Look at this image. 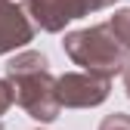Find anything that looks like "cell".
I'll return each mask as SVG.
<instances>
[{
	"label": "cell",
	"mask_w": 130,
	"mask_h": 130,
	"mask_svg": "<svg viewBox=\"0 0 130 130\" xmlns=\"http://www.w3.org/2000/svg\"><path fill=\"white\" fill-rule=\"evenodd\" d=\"M6 80L12 84L15 105L25 108L28 118H34L40 124H53L62 111L59 90L50 71V59L37 50H22L6 62Z\"/></svg>",
	"instance_id": "cell-1"
},
{
	"label": "cell",
	"mask_w": 130,
	"mask_h": 130,
	"mask_svg": "<svg viewBox=\"0 0 130 130\" xmlns=\"http://www.w3.org/2000/svg\"><path fill=\"white\" fill-rule=\"evenodd\" d=\"M62 108H96L108 99L111 77L93 74V71H65L56 80Z\"/></svg>",
	"instance_id": "cell-4"
},
{
	"label": "cell",
	"mask_w": 130,
	"mask_h": 130,
	"mask_svg": "<svg viewBox=\"0 0 130 130\" xmlns=\"http://www.w3.org/2000/svg\"><path fill=\"white\" fill-rule=\"evenodd\" d=\"M99 130H130V115L115 111V115H105L99 121Z\"/></svg>",
	"instance_id": "cell-7"
},
{
	"label": "cell",
	"mask_w": 130,
	"mask_h": 130,
	"mask_svg": "<svg viewBox=\"0 0 130 130\" xmlns=\"http://www.w3.org/2000/svg\"><path fill=\"white\" fill-rule=\"evenodd\" d=\"M121 77H124V90H127V96H130V59H127V65H124Z\"/></svg>",
	"instance_id": "cell-9"
},
{
	"label": "cell",
	"mask_w": 130,
	"mask_h": 130,
	"mask_svg": "<svg viewBox=\"0 0 130 130\" xmlns=\"http://www.w3.org/2000/svg\"><path fill=\"white\" fill-rule=\"evenodd\" d=\"M62 50L74 65H80L84 71L93 74H105V77H115L124 71L127 65V50L115 40L111 28L102 25H93V28H80V31H68L62 40Z\"/></svg>",
	"instance_id": "cell-2"
},
{
	"label": "cell",
	"mask_w": 130,
	"mask_h": 130,
	"mask_svg": "<svg viewBox=\"0 0 130 130\" xmlns=\"http://www.w3.org/2000/svg\"><path fill=\"white\" fill-rule=\"evenodd\" d=\"M15 102V93H12V84L6 77H0V118L9 111V105Z\"/></svg>",
	"instance_id": "cell-8"
},
{
	"label": "cell",
	"mask_w": 130,
	"mask_h": 130,
	"mask_svg": "<svg viewBox=\"0 0 130 130\" xmlns=\"http://www.w3.org/2000/svg\"><path fill=\"white\" fill-rule=\"evenodd\" d=\"M105 6H108V0H25L28 19L40 31H50V34H59L68 22L99 12Z\"/></svg>",
	"instance_id": "cell-3"
},
{
	"label": "cell",
	"mask_w": 130,
	"mask_h": 130,
	"mask_svg": "<svg viewBox=\"0 0 130 130\" xmlns=\"http://www.w3.org/2000/svg\"><path fill=\"white\" fill-rule=\"evenodd\" d=\"M34 40V22L28 19L25 6L12 0H0V56L15 53Z\"/></svg>",
	"instance_id": "cell-5"
},
{
	"label": "cell",
	"mask_w": 130,
	"mask_h": 130,
	"mask_svg": "<svg viewBox=\"0 0 130 130\" xmlns=\"http://www.w3.org/2000/svg\"><path fill=\"white\" fill-rule=\"evenodd\" d=\"M108 28H111V34H115V40L124 46V50L130 53V6H124V9H115V15H108V22H105Z\"/></svg>",
	"instance_id": "cell-6"
},
{
	"label": "cell",
	"mask_w": 130,
	"mask_h": 130,
	"mask_svg": "<svg viewBox=\"0 0 130 130\" xmlns=\"http://www.w3.org/2000/svg\"><path fill=\"white\" fill-rule=\"evenodd\" d=\"M111 3H118V0H108V6H111Z\"/></svg>",
	"instance_id": "cell-10"
}]
</instances>
